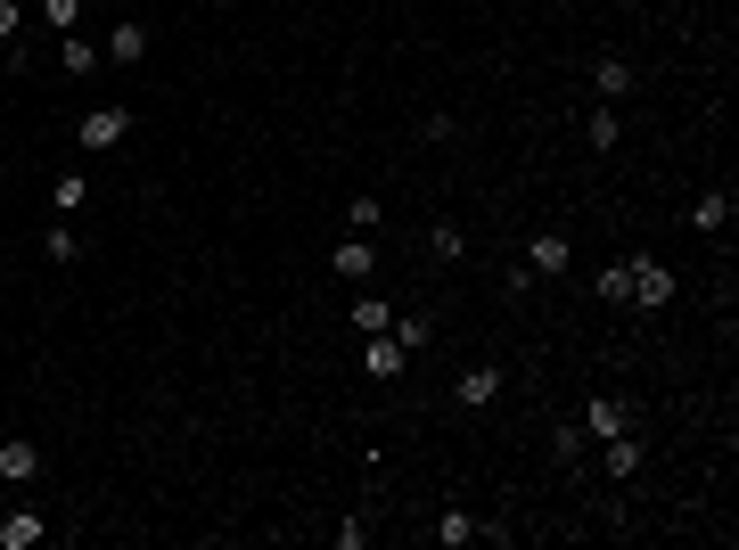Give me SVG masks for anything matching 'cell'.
Returning <instances> with one entry per match:
<instances>
[{"label":"cell","instance_id":"cell-4","mask_svg":"<svg viewBox=\"0 0 739 550\" xmlns=\"http://www.w3.org/2000/svg\"><path fill=\"white\" fill-rule=\"evenodd\" d=\"M641 460H649L641 427H625V436H609V443H600V468H609V477H641Z\"/></svg>","mask_w":739,"mask_h":550},{"label":"cell","instance_id":"cell-19","mask_svg":"<svg viewBox=\"0 0 739 550\" xmlns=\"http://www.w3.org/2000/svg\"><path fill=\"white\" fill-rule=\"evenodd\" d=\"M17 41H25V9H17V0H0V50H17Z\"/></svg>","mask_w":739,"mask_h":550},{"label":"cell","instance_id":"cell-5","mask_svg":"<svg viewBox=\"0 0 739 550\" xmlns=\"http://www.w3.org/2000/svg\"><path fill=\"white\" fill-rule=\"evenodd\" d=\"M41 542H50V517L41 510H9L0 517V550H41Z\"/></svg>","mask_w":739,"mask_h":550},{"label":"cell","instance_id":"cell-15","mask_svg":"<svg viewBox=\"0 0 739 550\" xmlns=\"http://www.w3.org/2000/svg\"><path fill=\"white\" fill-rule=\"evenodd\" d=\"M353 329H369V337L394 329V304H387V296H353Z\"/></svg>","mask_w":739,"mask_h":550},{"label":"cell","instance_id":"cell-17","mask_svg":"<svg viewBox=\"0 0 739 550\" xmlns=\"http://www.w3.org/2000/svg\"><path fill=\"white\" fill-rule=\"evenodd\" d=\"M591 288H600V296H609V304H632V263H609V272H600V279H591Z\"/></svg>","mask_w":739,"mask_h":550},{"label":"cell","instance_id":"cell-9","mask_svg":"<svg viewBox=\"0 0 739 550\" xmlns=\"http://www.w3.org/2000/svg\"><path fill=\"white\" fill-rule=\"evenodd\" d=\"M731 205H739L731 189H706V198L690 205V230H706V239H715V230H731Z\"/></svg>","mask_w":739,"mask_h":550},{"label":"cell","instance_id":"cell-3","mask_svg":"<svg viewBox=\"0 0 739 550\" xmlns=\"http://www.w3.org/2000/svg\"><path fill=\"white\" fill-rule=\"evenodd\" d=\"M567 263H575L567 230H535V239H526V272H535V279H559Z\"/></svg>","mask_w":739,"mask_h":550},{"label":"cell","instance_id":"cell-21","mask_svg":"<svg viewBox=\"0 0 739 550\" xmlns=\"http://www.w3.org/2000/svg\"><path fill=\"white\" fill-rule=\"evenodd\" d=\"M41 247H50V263H83V247H74V230H66V222H58V230H50Z\"/></svg>","mask_w":739,"mask_h":550},{"label":"cell","instance_id":"cell-14","mask_svg":"<svg viewBox=\"0 0 739 550\" xmlns=\"http://www.w3.org/2000/svg\"><path fill=\"white\" fill-rule=\"evenodd\" d=\"M50 205H58V222H74V214H83V205H91V182H83V173H58Z\"/></svg>","mask_w":739,"mask_h":550},{"label":"cell","instance_id":"cell-23","mask_svg":"<svg viewBox=\"0 0 739 550\" xmlns=\"http://www.w3.org/2000/svg\"><path fill=\"white\" fill-rule=\"evenodd\" d=\"M427 337H436V329H427V321H394V346H403V353H419Z\"/></svg>","mask_w":739,"mask_h":550},{"label":"cell","instance_id":"cell-12","mask_svg":"<svg viewBox=\"0 0 739 550\" xmlns=\"http://www.w3.org/2000/svg\"><path fill=\"white\" fill-rule=\"evenodd\" d=\"M591 91H600V99L616 108V99L632 91V66H625V58H591Z\"/></svg>","mask_w":739,"mask_h":550},{"label":"cell","instance_id":"cell-11","mask_svg":"<svg viewBox=\"0 0 739 550\" xmlns=\"http://www.w3.org/2000/svg\"><path fill=\"white\" fill-rule=\"evenodd\" d=\"M108 58H115V66H140V58H148V25H140V17H124V25L108 34Z\"/></svg>","mask_w":739,"mask_h":550},{"label":"cell","instance_id":"cell-18","mask_svg":"<svg viewBox=\"0 0 739 550\" xmlns=\"http://www.w3.org/2000/svg\"><path fill=\"white\" fill-rule=\"evenodd\" d=\"M625 140V124H616V108H591V148H616Z\"/></svg>","mask_w":739,"mask_h":550},{"label":"cell","instance_id":"cell-2","mask_svg":"<svg viewBox=\"0 0 739 550\" xmlns=\"http://www.w3.org/2000/svg\"><path fill=\"white\" fill-rule=\"evenodd\" d=\"M124 132H131V115H124V108H91L83 124H74V140L91 148V157H108V148H124Z\"/></svg>","mask_w":739,"mask_h":550},{"label":"cell","instance_id":"cell-22","mask_svg":"<svg viewBox=\"0 0 739 550\" xmlns=\"http://www.w3.org/2000/svg\"><path fill=\"white\" fill-rule=\"evenodd\" d=\"M41 17H50L58 34H74V17H83V0H41Z\"/></svg>","mask_w":739,"mask_h":550},{"label":"cell","instance_id":"cell-16","mask_svg":"<svg viewBox=\"0 0 739 550\" xmlns=\"http://www.w3.org/2000/svg\"><path fill=\"white\" fill-rule=\"evenodd\" d=\"M436 542H443V550L477 542V517H468V510H443V517H436Z\"/></svg>","mask_w":739,"mask_h":550},{"label":"cell","instance_id":"cell-10","mask_svg":"<svg viewBox=\"0 0 739 550\" xmlns=\"http://www.w3.org/2000/svg\"><path fill=\"white\" fill-rule=\"evenodd\" d=\"M403 362H411V353L394 346L387 329H378V337H369V346H362V370H369V378H403Z\"/></svg>","mask_w":739,"mask_h":550},{"label":"cell","instance_id":"cell-8","mask_svg":"<svg viewBox=\"0 0 739 550\" xmlns=\"http://www.w3.org/2000/svg\"><path fill=\"white\" fill-rule=\"evenodd\" d=\"M0 477H9V485H34L41 477V452L25 436H9V443H0Z\"/></svg>","mask_w":739,"mask_h":550},{"label":"cell","instance_id":"cell-20","mask_svg":"<svg viewBox=\"0 0 739 550\" xmlns=\"http://www.w3.org/2000/svg\"><path fill=\"white\" fill-rule=\"evenodd\" d=\"M346 222H353V230H362V239H369V230H378V222H387V214H378V198H353V205H346Z\"/></svg>","mask_w":739,"mask_h":550},{"label":"cell","instance_id":"cell-6","mask_svg":"<svg viewBox=\"0 0 739 550\" xmlns=\"http://www.w3.org/2000/svg\"><path fill=\"white\" fill-rule=\"evenodd\" d=\"M329 272H337V279H369V272H378V247H369L362 230H353V239L329 255Z\"/></svg>","mask_w":739,"mask_h":550},{"label":"cell","instance_id":"cell-7","mask_svg":"<svg viewBox=\"0 0 739 550\" xmlns=\"http://www.w3.org/2000/svg\"><path fill=\"white\" fill-rule=\"evenodd\" d=\"M501 395V362H477V370H461V411H485Z\"/></svg>","mask_w":739,"mask_h":550},{"label":"cell","instance_id":"cell-13","mask_svg":"<svg viewBox=\"0 0 739 550\" xmlns=\"http://www.w3.org/2000/svg\"><path fill=\"white\" fill-rule=\"evenodd\" d=\"M632 427V411L616 403V395H591V443H609V436H625Z\"/></svg>","mask_w":739,"mask_h":550},{"label":"cell","instance_id":"cell-1","mask_svg":"<svg viewBox=\"0 0 739 550\" xmlns=\"http://www.w3.org/2000/svg\"><path fill=\"white\" fill-rule=\"evenodd\" d=\"M625 263H632V304H649V312H665V304H674V288H682V279L665 272L657 255H625Z\"/></svg>","mask_w":739,"mask_h":550}]
</instances>
